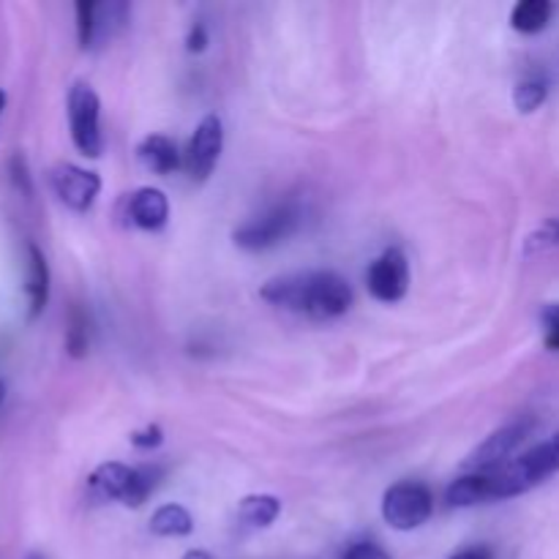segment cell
Instances as JSON below:
<instances>
[{
    "mask_svg": "<svg viewBox=\"0 0 559 559\" xmlns=\"http://www.w3.org/2000/svg\"><path fill=\"white\" fill-rule=\"evenodd\" d=\"M262 300L284 311H295L309 320L328 322L347 314L355 293L344 276L333 271H304L276 276L262 287Z\"/></svg>",
    "mask_w": 559,
    "mask_h": 559,
    "instance_id": "6da1fadb",
    "label": "cell"
},
{
    "mask_svg": "<svg viewBox=\"0 0 559 559\" xmlns=\"http://www.w3.org/2000/svg\"><path fill=\"white\" fill-rule=\"evenodd\" d=\"M559 473V431L540 445L530 448L513 462L502 464L495 473H489L491 480V500H511L533 491L535 486L544 484L546 478Z\"/></svg>",
    "mask_w": 559,
    "mask_h": 559,
    "instance_id": "7a4b0ae2",
    "label": "cell"
},
{
    "mask_svg": "<svg viewBox=\"0 0 559 559\" xmlns=\"http://www.w3.org/2000/svg\"><path fill=\"white\" fill-rule=\"evenodd\" d=\"M69 109V131L76 151L87 158H98L104 153L102 134V102L98 93L87 82H74L66 98Z\"/></svg>",
    "mask_w": 559,
    "mask_h": 559,
    "instance_id": "3957f363",
    "label": "cell"
},
{
    "mask_svg": "<svg viewBox=\"0 0 559 559\" xmlns=\"http://www.w3.org/2000/svg\"><path fill=\"white\" fill-rule=\"evenodd\" d=\"M300 227V207L298 202H278L267 207L260 216L249 218L233 233V240L243 251H265L273 246L284 243L295 229Z\"/></svg>",
    "mask_w": 559,
    "mask_h": 559,
    "instance_id": "277c9868",
    "label": "cell"
},
{
    "mask_svg": "<svg viewBox=\"0 0 559 559\" xmlns=\"http://www.w3.org/2000/svg\"><path fill=\"white\" fill-rule=\"evenodd\" d=\"M435 513V495L418 480H399L382 497V519L399 533L424 527Z\"/></svg>",
    "mask_w": 559,
    "mask_h": 559,
    "instance_id": "5b68a950",
    "label": "cell"
},
{
    "mask_svg": "<svg viewBox=\"0 0 559 559\" xmlns=\"http://www.w3.org/2000/svg\"><path fill=\"white\" fill-rule=\"evenodd\" d=\"M224 151V123L218 115H205L200 126L194 129V136L189 140L186 151V173L194 183H205L216 169L218 158Z\"/></svg>",
    "mask_w": 559,
    "mask_h": 559,
    "instance_id": "8992f818",
    "label": "cell"
},
{
    "mask_svg": "<svg viewBox=\"0 0 559 559\" xmlns=\"http://www.w3.org/2000/svg\"><path fill=\"white\" fill-rule=\"evenodd\" d=\"M366 287L380 304H399L409 289V262L402 249H388L366 271Z\"/></svg>",
    "mask_w": 559,
    "mask_h": 559,
    "instance_id": "52a82bcc",
    "label": "cell"
},
{
    "mask_svg": "<svg viewBox=\"0 0 559 559\" xmlns=\"http://www.w3.org/2000/svg\"><path fill=\"white\" fill-rule=\"evenodd\" d=\"M530 431H533V420H516V424L511 426H502L500 431L486 437V440L469 453L464 467H467L469 473H495L497 467L508 464V459H511L513 453H516V448L527 440Z\"/></svg>",
    "mask_w": 559,
    "mask_h": 559,
    "instance_id": "ba28073f",
    "label": "cell"
},
{
    "mask_svg": "<svg viewBox=\"0 0 559 559\" xmlns=\"http://www.w3.org/2000/svg\"><path fill=\"white\" fill-rule=\"evenodd\" d=\"M49 183H52L58 200L74 213L91 211L96 197L102 194V178L91 173V169L76 167V164H58V167H52Z\"/></svg>",
    "mask_w": 559,
    "mask_h": 559,
    "instance_id": "9c48e42d",
    "label": "cell"
},
{
    "mask_svg": "<svg viewBox=\"0 0 559 559\" xmlns=\"http://www.w3.org/2000/svg\"><path fill=\"white\" fill-rule=\"evenodd\" d=\"M131 486H134V467H126L120 462L98 464L87 478V489L96 500L120 502V506H126L129 500Z\"/></svg>",
    "mask_w": 559,
    "mask_h": 559,
    "instance_id": "30bf717a",
    "label": "cell"
},
{
    "mask_svg": "<svg viewBox=\"0 0 559 559\" xmlns=\"http://www.w3.org/2000/svg\"><path fill=\"white\" fill-rule=\"evenodd\" d=\"M126 211L134 227L147 229V233H156L164 224L169 222V200L162 189H153V186H142L134 194L126 200Z\"/></svg>",
    "mask_w": 559,
    "mask_h": 559,
    "instance_id": "8fae6325",
    "label": "cell"
},
{
    "mask_svg": "<svg viewBox=\"0 0 559 559\" xmlns=\"http://www.w3.org/2000/svg\"><path fill=\"white\" fill-rule=\"evenodd\" d=\"M25 293H27V317L36 320L49 300V265L44 251L36 243L27 246V278H25Z\"/></svg>",
    "mask_w": 559,
    "mask_h": 559,
    "instance_id": "7c38bea8",
    "label": "cell"
},
{
    "mask_svg": "<svg viewBox=\"0 0 559 559\" xmlns=\"http://www.w3.org/2000/svg\"><path fill=\"white\" fill-rule=\"evenodd\" d=\"M136 158L145 169L156 175H173L180 167V153L169 136L151 134L136 145Z\"/></svg>",
    "mask_w": 559,
    "mask_h": 559,
    "instance_id": "4fadbf2b",
    "label": "cell"
},
{
    "mask_svg": "<svg viewBox=\"0 0 559 559\" xmlns=\"http://www.w3.org/2000/svg\"><path fill=\"white\" fill-rule=\"evenodd\" d=\"M491 500L489 473H467L445 489V502L451 508H473Z\"/></svg>",
    "mask_w": 559,
    "mask_h": 559,
    "instance_id": "5bb4252c",
    "label": "cell"
},
{
    "mask_svg": "<svg viewBox=\"0 0 559 559\" xmlns=\"http://www.w3.org/2000/svg\"><path fill=\"white\" fill-rule=\"evenodd\" d=\"M151 533L158 538H186L194 533V516L178 502H169L151 516Z\"/></svg>",
    "mask_w": 559,
    "mask_h": 559,
    "instance_id": "9a60e30c",
    "label": "cell"
},
{
    "mask_svg": "<svg viewBox=\"0 0 559 559\" xmlns=\"http://www.w3.org/2000/svg\"><path fill=\"white\" fill-rule=\"evenodd\" d=\"M129 22V5L126 3H96L93 9V47L112 41Z\"/></svg>",
    "mask_w": 559,
    "mask_h": 559,
    "instance_id": "2e32d148",
    "label": "cell"
},
{
    "mask_svg": "<svg viewBox=\"0 0 559 559\" xmlns=\"http://www.w3.org/2000/svg\"><path fill=\"white\" fill-rule=\"evenodd\" d=\"M282 513V500L273 495H249L240 500L238 519L246 527H271Z\"/></svg>",
    "mask_w": 559,
    "mask_h": 559,
    "instance_id": "e0dca14e",
    "label": "cell"
},
{
    "mask_svg": "<svg viewBox=\"0 0 559 559\" xmlns=\"http://www.w3.org/2000/svg\"><path fill=\"white\" fill-rule=\"evenodd\" d=\"M551 11H555V5H551L549 0H522V3L513 5L511 11L513 31L527 33V36L540 33L546 25H549Z\"/></svg>",
    "mask_w": 559,
    "mask_h": 559,
    "instance_id": "ac0fdd59",
    "label": "cell"
},
{
    "mask_svg": "<svg viewBox=\"0 0 559 559\" xmlns=\"http://www.w3.org/2000/svg\"><path fill=\"white\" fill-rule=\"evenodd\" d=\"M164 480V469L158 464H145V467H134V486H131V495L126 500L129 508H140L153 491L158 489V484Z\"/></svg>",
    "mask_w": 559,
    "mask_h": 559,
    "instance_id": "d6986e66",
    "label": "cell"
},
{
    "mask_svg": "<svg viewBox=\"0 0 559 559\" xmlns=\"http://www.w3.org/2000/svg\"><path fill=\"white\" fill-rule=\"evenodd\" d=\"M546 96H549V87H546L544 80H524L513 91V104L522 115H533L535 109L544 107Z\"/></svg>",
    "mask_w": 559,
    "mask_h": 559,
    "instance_id": "ffe728a7",
    "label": "cell"
},
{
    "mask_svg": "<svg viewBox=\"0 0 559 559\" xmlns=\"http://www.w3.org/2000/svg\"><path fill=\"white\" fill-rule=\"evenodd\" d=\"M66 347H69L71 358H85L87 353V322L80 309L71 311L69 333H66Z\"/></svg>",
    "mask_w": 559,
    "mask_h": 559,
    "instance_id": "44dd1931",
    "label": "cell"
},
{
    "mask_svg": "<svg viewBox=\"0 0 559 559\" xmlns=\"http://www.w3.org/2000/svg\"><path fill=\"white\" fill-rule=\"evenodd\" d=\"M546 249H559V218H549V222H544L527 238V254H533V251H546Z\"/></svg>",
    "mask_w": 559,
    "mask_h": 559,
    "instance_id": "7402d4cb",
    "label": "cell"
},
{
    "mask_svg": "<svg viewBox=\"0 0 559 559\" xmlns=\"http://www.w3.org/2000/svg\"><path fill=\"white\" fill-rule=\"evenodd\" d=\"M93 9H96V3H93V0H80V3L74 5L76 38H80L82 49H91V44H93Z\"/></svg>",
    "mask_w": 559,
    "mask_h": 559,
    "instance_id": "603a6c76",
    "label": "cell"
},
{
    "mask_svg": "<svg viewBox=\"0 0 559 559\" xmlns=\"http://www.w3.org/2000/svg\"><path fill=\"white\" fill-rule=\"evenodd\" d=\"M540 322H544V331H546V347L557 349L559 353V304L546 306L540 311Z\"/></svg>",
    "mask_w": 559,
    "mask_h": 559,
    "instance_id": "cb8c5ba5",
    "label": "cell"
},
{
    "mask_svg": "<svg viewBox=\"0 0 559 559\" xmlns=\"http://www.w3.org/2000/svg\"><path fill=\"white\" fill-rule=\"evenodd\" d=\"M129 440L131 445L140 448V451H153V448H158L164 442V431L158 429V426H145L142 431H134Z\"/></svg>",
    "mask_w": 559,
    "mask_h": 559,
    "instance_id": "d4e9b609",
    "label": "cell"
},
{
    "mask_svg": "<svg viewBox=\"0 0 559 559\" xmlns=\"http://www.w3.org/2000/svg\"><path fill=\"white\" fill-rule=\"evenodd\" d=\"M11 180L16 183V189L22 191V194H31L33 186H31V175H27V167H25V158L22 156H14L11 158Z\"/></svg>",
    "mask_w": 559,
    "mask_h": 559,
    "instance_id": "484cf974",
    "label": "cell"
},
{
    "mask_svg": "<svg viewBox=\"0 0 559 559\" xmlns=\"http://www.w3.org/2000/svg\"><path fill=\"white\" fill-rule=\"evenodd\" d=\"M344 559H391V555L377 544H355Z\"/></svg>",
    "mask_w": 559,
    "mask_h": 559,
    "instance_id": "4316f807",
    "label": "cell"
},
{
    "mask_svg": "<svg viewBox=\"0 0 559 559\" xmlns=\"http://www.w3.org/2000/svg\"><path fill=\"white\" fill-rule=\"evenodd\" d=\"M207 41H211V36H207V27L202 25V22H197V25L191 27L189 38H186V47H189V52H202V49L207 47Z\"/></svg>",
    "mask_w": 559,
    "mask_h": 559,
    "instance_id": "83f0119b",
    "label": "cell"
},
{
    "mask_svg": "<svg viewBox=\"0 0 559 559\" xmlns=\"http://www.w3.org/2000/svg\"><path fill=\"white\" fill-rule=\"evenodd\" d=\"M451 559H495V551L489 546H473V549L456 551Z\"/></svg>",
    "mask_w": 559,
    "mask_h": 559,
    "instance_id": "f1b7e54d",
    "label": "cell"
},
{
    "mask_svg": "<svg viewBox=\"0 0 559 559\" xmlns=\"http://www.w3.org/2000/svg\"><path fill=\"white\" fill-rule=\"evenodd\" d=\"M183 559H213V557L202 549H191V551H186Z\"/></svg>",
    "mask_w": 559,
    "mask_h": 559,
    "instance_id": "f546056e",
    "label": "cell"
},
{
    "mask_svg": "<svg viewBox=\"0 0 559 559\" xmlns=\"http://www.w3.org/2000/svg\"><path fill=\"white\" fill-rule=\"evenodd\" d=\"M3 399H5V382L0 380V404H3Z\"/></svg>",
    "mask_w": 559,
    "mask_h": 559,
    "instance_id": "4dcf8cb0",
    "label": "cell"
},
{
    "mask_svg": "<svg viewBox=\"0 0 559 559\" xmlns=\"http://www.w3.org/2000/svg\"><path fill=\"white\" fill-rule=\"evenodd\" d=\"M3 109H5V93L0 91V115H3Z\"/></svg>",
    "mask_w": 559,
    "mask_h": 559,
    "instance_id": "1f68e13d",
    "label": "cell"
},
{
    "mask_svg": "<svg viewBox=\"0 0 559 559\" xmlns=\"http://www.w3.org/2000/svg\"><path fill=\"white\" fill-rule=\"evenodd\" d=\"M25 559H44L41 555H31V557H25Z\"/></svg>",
    "mask_w": 559,
    "mask_h": 559,
    "instance_id": "d6a6232c",
    "label": "cell"
}]
</instances>
